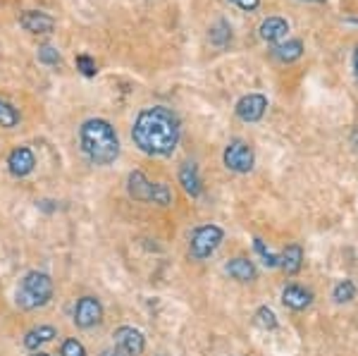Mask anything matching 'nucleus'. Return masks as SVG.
<instances>
[{
	"instance_id": "1",
	"label": "nucleus",
	"mask_w": 358,
	"mask_h": 356,
	"mask_svg": "<svg viewBox=\"0 0 358 356\" xmlns=\"http://www.w3.org/2000/svg\"><path fill=\"white\" fill-rule=\"evenodd\" d=\"M179 136H182L179 118L165 106L141 111L131 127V141L146 156H170L177 148Z\"/></svg>"
},
{
	"instance_id": "2",
	"label": "nucleus",
	"mask_w": 358,
	"mask_h": 356,
	"mask_svg": "<svg viewBox=\"0 0 358 356\" xmlns=\"http://www.w3.org/2000/svg\"><path fill=\"white\" fill-rule=\"evenodd\" d=\"M79 143H82L84 156L96 165H110L120 156L117 131L108 120H86L79 129Z\"/></svg>"
},
{
	"instance_id": "3",
	"label": "nucleus",
	"mask_w": 358,
	"mask_h": 356,
	"mask_svg": "<svg viewBox=\"0 0 358 356\" xmlns=\"http://www.w3.org/2000/svg\"><path fill=\"white\" fill-rule=\"evenodd\" d=\"M53 299V280L50 275L31 271L22 278L20 290H17V306L24 311H34V308L45 306Z\"/></svg>"
},
{
	"instance_id": "4",
	"label": "nucleus",
	"mask_w": 358,
	"mask_h": 356,
	"mask_svg": "<svg viewBox=\"0 0 358 356\" xmlns=\"http://www.w3.org/2000/svg\"><path fill=\"white\" fill-rule=\"evenodd\" d=\"M127 192L134 201L155 206H170L172 204V189L163 182H151L141 170L129 172L127 177Z\"/></svg>"
},
{
	"instance_id": "5",
	"label": "nucleus",
	"mask_w": 358,
	"mask_h": 356,
	"mask_svg": "<svg viewBox=\"0 0 358 356\" xmlns=\"http://www.w3.org/2000/svg\"><path fill=\"white\" fill-rule=\"evenodd\" d=\"M224 239L222 227L217 225H201L194 229L192 234V242H189V254H192L196 261H206L220 249Z\"/></svg>"
},
{
	"instance_id": "6",
	"label": "nucleus",
	"mask_w": 358,
	"mask_h": 356,
	"mask_svg": "<svg viewBox=\"0 0 358 356\" xmlns=\"http://www.w3.org/2000/svg\"><path fill=\"white\" fill-rule=\"evenodd\" d=\"M222 163H224V168L236 172V175H246V172H251L253 165H256V153H253V148L248 146L244 139H232L224 146Z\"/></svg>"
},
{
	"instance_id": "7",
	"label": "nucleus",
	"mask_w": 358,
	"mask_h": 356,
	"mask_svg": "<svg viewBox=\"0 0 358 356\" xmlns=\"http://www.w3.org/2000/svg\"><path fill=\"white\" fill-rule=\"evenodd\" d=\"M101 320H103L101 301L94 299V297H82V299L77 301V306H74V323H77L79 328L89 330L101 323Z\"/></svg>"
},
{
	"instance_id": "8",
	"label": "nucleus",
	"mask_w": 358,
	"mask_h": 356,
	"mask_svg": "<svg viewBox=\"0 0 358 356\" xmlns=\"http://www.w3.org/2000/svg\"><path fill=\"white\" fill-rule=\"evenodd\" d=\"M265 111H268V99L263 94H248L244 99H239L234 108L236 118L241 122H258V120H263Z\"/></svg>"
},
{
	"instance_id": "9",
	"label": "nucleus",
	"mask_w": 358,
	"mask_h": 356,
	"mask_svg": "<svg viewBox=\"0 0 358 356\" xmlns=\"http://www.w3.org/2000/svg\"><path fill=\"white\" fill-rule=\"evenodd\" d=\"M115 344L127 356H141L143 349H146V340H143L141 330L131 328V325H122V328L115 330Z\"/></svg>"
},
{
	"instance_id": "10",
	"label": "nucleus",
	"mask_w": 358,
	"mask_h": 356,
	"mask_svg": "<svg viewBox=\"0 0 358 356\" xmlns=\"http://www.w3.org/2000/svg\"><path fill=\"white\" fill-rule=\"evenodd\" d=\"M20 24L29 34H50L55 29V20L50 15L41 13V10H27V13L20 15Z\"/></svg>"
},
{
	"instance_id": "11",
	"label": "nucleus",
	"mask_w": 358,
	"mask_h": 356,
	"mask_svg": "<svg viewBox=\"0 0 358 356\" xmlns=\"http://www.w3.org/2000/svg\"><path fill=\"white\" fill-rule=\"evenodd\" d=\"M258 34H261L263 41L277 45L282 41H287V34H289V22L282 20V17H268V20L258 27Z\"/></svg>"
},
{
	"instance_id": "12",
	"label": "nucleus",
	"mask_w": 358,
	"mask_h": 356,
	"mask_svg": "<svg viewBox=\"0 0 358 356\" xmlns=\"http://www.w3.org/2000/svg\"><path fill=\"white\" fill-rule=\"evenodd\" d=\"M34 165H36V158H34L31 148L27 146H17L8 156V168L15 177H27L34 170Z\"/></svg>"
},
{
	"instance_id": "13",
	"label": "nucleus",
	"mask_w": 358,
	"mask_h": 356,
	"mask_svg": "<svg viewBox=\"0 0 358 356\" xmlns=\"http://www.w3.org/2000/svg\"><path fill=\"white\" fill-rule=\"evenodd\" d=\"M179 185H182V189L192 199H199L201 194H203V182H201V175H199V165L184 163L182 168H179Z\"/></svg>"
},
{
	"instance_id": "14",
	"label": "nucleus",
	"mask_w": 358,
	"mask_h": 356,
	"mask_svg": "<svg viewBox=\"0 0 358 356\" xmlns=\"http://www.w3.org/2000/svg\"><path fill=\"white\" fill-rule=\"evenodd\" d=\"M310 301H313V294H310V290H306L301 285H287L285 290H282V304L294 308V311L308 308Z\"/></svg>"
},
{
	"instance_id": "15",
	"label": "nucleus",
	"mask_w": 358,
	"mask_h": 356,
	"mask_svg": "<svg viewBox=\"0 0 358 356\" xmlns=\"http://www.w3.org/2000/svg\"><path fill=\"white\" fill-rule=\"evenodd\" d=\"M301 55H303V41H301V38H287V41L277 43L273 48V57H275V60H280V62H285V65L296 62Z\"/></svg>"
},
{
	"instance_id": "16",
	"label": "nucleus",
	"mask_w": 358,
	"mask_h": 356,
	"mask_svg": "<svg viewBox=\"0 0 358 356\" xmlns=\"http://www.w3.org/2000/svg\"><path fill=\"white\" fill-rule=\"evenodd\" d=\"M224 271L227 275H232L234 280H239V283H253L256 280V266H253L248 258H232V261L224 266Z\"/></svg>"
},
{
	"instance_id": "17",
	"label": "nucleus",
	"mask_w": 358,
	"mask_h": 356,
	"mask_svg": "<svg viewBox=\"0 0 358 356\" xmlns=\"http://www.w3.org/2000/svg\"><path fill=\"white\" fill-rule=\"evenodd\" d=\"M301 266H303V249L299 244L287 246V249L280 254V268L287 275H296L301 271Z\"/></svg>"
},
{
	"instance_id": "18",
	"label": "nucleus",
	"mask_w": 358,
	"mask_h": 356,
	"mask_svg": "<svg viewBox=\"0 0 358 356\" xmlns=\"http://www.w3.org/2000/svg\"><path fill=\"white\" fill-rule=\"evenodd\" d=\"M55 335H57V332H55L53 325H38V328L29 330L24 335V347L27 349H38L41 344L53 340Z\"/></svg>"
},
{
	"instance_id": "19",
	"label": "nucleus",
	"mask_w": 358,
	"mask_h": 356,
	"mask_svg": "<svg viewBox=\"0 0 358 356\" xmlns=\"http://www.w3.org/2000/svg\"><path fill=\"white\" fill-rule=\"evenodd\" d=\"M20 124V113L15 106H10L8 101L0 99V127L3 129H13Z\"/></svg>"
},
{
	"instance_id": "20",
	"label": "nucleus",
	"mask_w": 358,
	"mask_h": 356,
	"mask_svg": "<svg viewBox=\"0 0 358 356\" xmlns=\"http://www.w3.org/2000/svg\"><path fill=\"white\" fill-rule=\"evenodd\" d=\"M253 325L261 330H275L277 328V315L273 308L268 306H261L256 311V315H253Z\"/></svg>"
},
{
	"instance_id": "21",
	"label": "nucleus",
	"mask_w": 358,
	"mask_h": 356,
	"mask_svg": "<svg viewBox=\"0 0 358 356\" xmlns=\"http://www.w3.org/2000/svg\"><path fill=\"white\" fill-rule=\"evenodd\" d=\"M356 297V285L351 283V280H342V283H337V287L332 290V299L337 304H349L354 301Z\"/></svg>"
},
{
	"instance_id": "22",
	"label": "nucleus",
	"mask_w": 358,
	"mask_h": 356,
	"mask_svg": "<svg viewBox=\"0 0 358 356\" xmlns=\"http://www.w3.org/2000/svg\"><path fill=\"white\" fill-rule=\"evenodd\" d=\"M210 41L217 45V48H224L229 41H232V27L227 22H217L215 27L210 29Z\"/></svg>"
},
{
	"instance_id": "23",
	"label": "nucleus",
	"mask_w": 358,
	"mask_h": 356,
	"mask_svg": "<svg viewBox=\"0 0 358 356\" xmlns=\"http://www.w3.org/2000/svg\"><path fill=\"white\" fill-rule=\"evenodd\" d=\"M253 249H256V254L263 258V266L265 268H280V256L273 254V251H268L265 249V244H263V239H253Z\"/></svg>"
},
{
	"instance_id": "24",
	"label": "nucleus",
	"mask_w": 358,
	"mask_h": 356,
	"mask_svg": "<svg viewBox=\"0 0 358 356\" xmlns=\"http://www.w3.org/2000/svg\"><path fill=\"white\" fill-rule=\"evenodd\" d=\"M38 60L43 62V65H50V67H57L62 62V55H60V50L53 48V45H41L38 48Z\"/></svg>"
},
{
	"instance_id": "25",
	"label": "nucleus",
	"mask_w": 358,
	"mask_h": 356,
	"mask_svg": "<svg viewBox=\"0 0 358 356\" xmlns=\"http://www.w3.org/2000/svg\"><path fill=\"white\" fill-rule=\"evenodd\" d=\"M60 356H86V349H84V344L79 342V340H74V337H69V340L62 342Z\"/></svg>"
},
{
	"instance_id": "26",
	"label": "nucleus",
	"mask_w": 358,
	"mask_h": 356,
	"mask_svg": "<svg viewBox=\"0 0 358 356\" xmlns=\"http://www.w3.org/2000/svg\"><path fill=\"white\" fill-rule=\"evenodd\" d=\"M77 70L84 74V77H96L98 67L96 60L91 55H77Z\"/></svg>"
},
{
	"instance_id": "27",
	"label": "nucleus",
	"mask_w": 358,
	"mask_h": 356,
	"mask_svg": "<svg viewBox=\"0 0 358 356\" xmlns=\"http://www.w3.org/2000/svg\"><path fill=\"white\" fill-rule=\"evenodd\" d=\"M229 3H234L239 10H244V13H256L258 8H261V0H229Z\"/></svg>"
},
{
	"instance_id": "28",
	"label": "nucleus",
	"mask_w": 358,
	"mask_h": 356,
	"mask_svg": "<svg viewBox=\"0 0 358 356\" xmlns=\"http://www.w3.org/2000/svg\"><path fill=\"white\" fill-rule=\"evenodd\" d=\"M53 204V201H41V204H38V208H43L45 213H50V211H55V206H50Z\"/></svg>"
},
{
	"instance_id": "29",
	"label": "nucleus",
	"mask_w": 358,
	"mask_h": 356,
	"mask_svg": "<svg viewBox=\"0 0 358 356\" xmlns=\"http://www.w3.org/2000/svg\"><path fill=\"white\" fill-rule=\"evenodd\" d=\"M101 356H127V354H122L120 349H106V352H103Z\"/></svg>"
},
{
	"instance_id": "30",
	"label": "nucleus",
	"mask_w": 358,
	"mask_h": 356,
	"mask_svg": "<svg viewBox=\"0 0 358 356\" xmlns=\"http://www.w3.org/2000/svg\"><path fill=\"white\" fill-rule=\"evenodd\" d=\"M354 74H356V79H358V45H356V50H354Z\"/></svg>"
},
{
	"instance_id": "31",
	"label": "nucleus",
	"mask_w": 358,
	"mask_h": 356,
	"mask_svg": "<svg viewBox=\"0 0 358 356\" xmlns=\"http://www.w3.org/2000/svg\"><path fill=\"white\" fill-rule=\"evenodd\" d=\"M303 3H327V0H303Z\"/></svg>"
},
{
	"instance_id": "32",
	"label": "nucleus",
	"mask_w": 358,
	"mask_h": 356,
	"mask_svg": "<svg viewBox=\"0 0 358 356\" xmlns=\"http://www.w3.org/2000/svg\"><path fill=\"white\" fill-rule=\"evenodd\" d=\"M31 356H50V354H43V352H36V354H31Z\"/></svg>"
}]
</instances>
